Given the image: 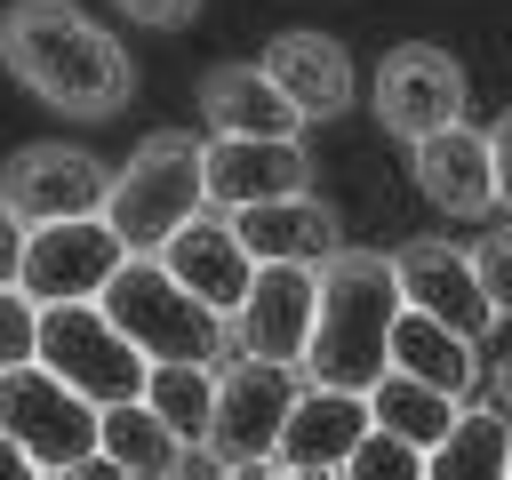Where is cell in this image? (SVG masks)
<instances>
[{
    "label": "cell",
    "mask_w": 512,
    "mask_h": 480,
    "mask_svg": "<svg viewBox=\"0 0 512 480\" xmlns=\"http://www.w3.org/2000/svg\"><path fill=\"white\" fill-rule=\"evenodd\" d=\"M344 480H424V448H408V440H392V432H368V440L352 448Z\"/></svg>",
    "instance_id": "484cf974"
},
{
    "label": "cell",
    "mask_w": 512,
    "mask_h": 480,
    "mask_svg": "<svg viewBox=\"0 0 512 480\" xmlns=\"http://www.w3.org/2000/svg\"><path fill=\"white\" fill-rule=\"evenodd\" d=\"M200 120L216 136H264V144H296L304 136V112L264 80V64H216L200 80Z\"/></svg>",
    "instance_id": "e0dca14e"
},
{
    "label": "cell",
    "mask_w": 512,
    "mask_h": 480,
    "mask_svg": "<svg viewBox=\"0 0 512 480\" xmlns=\"http://www.w3.org/2000/svg\"><path fill=\"white\" fill-rule=\"evenodd\" d=\"M472 272H480V288H488L496 320H512V224H496V232L472 248Z\"/></svg>",
    "instance_id": "4316f807"
},
{
    "label": "cell",
    "mask_w": 512,
    "mask_h": 480,
    "mask_svg": "<svg viewBox=\"0 0 512 480\" xmlns=\"http://www.w3.org/2000/svg\"><path fill=\"white\" fill-rule=\"evenodd\" d=\"M0 480H56V472H40V464H32V456H24V448L0 432Z\"/></svg>",
    "instance_id": "4dcf8cb0"
},
{
    "label": "cell",
    "mask_w": 512,
    "mask_h": 480,
    "mask_svg": "<svg viewBox=\"0 0 512 480\" xmlns=\"http://www.w3.org/2000/svg\"><path fill=\"white\" fill-rule=\"evenodd\" d=\"M96 456H112L128 480H176L192 448H184L144 400H128V408H104V440H96Z\"/></svg>",
    "instance_id": "603a6c76"
},
{
    "label": "cell",
    "mask_w": 512,
    "mask_h": 480,
    "mask_svg": "<svg viewBox=\"0 0 512 480\" xmlns=\"http://www.w3.org/2000/svg\"><path fill=\"white\" fill-rule=\"evenodd\" d=\"M224 480H288V472H280V464H232Z\"/></svg>",
    "instance_id": "836d02e7"
},
{
    "label": "cell",
    "mask_w": 512,
    "mask_h": 480,
    "mask_svg": "<svg viewBox=\"0 0 512 480\" xmlns=\"http://www.w3.org/2000/svg\"><path fill=\"white\" fill-rule=\"evenodd\" d=\"M56 480H128L112 456H88V464H72V472H56Z\"/></svg>",
    "instance_id": "1f68e13d"
},
{
    "label": "cell",
    "mask_w": 512,
    "mask_h": 480,
    "mask_svg": "<svg viewBox=\"0 0 512 480\" xmlns=\"http://www.w3.org/2000/svg\"><path fill=\"white\" fill-rule=\"evenodd\" d=\"M232 232H240V248H248L256 264H312V272H320L328 256H344V224H336V208H328L320 192L240 208Z\"/></svg>",
    "instance_id": "2e32d148"
},
{
    "label": "cell",
    "mask_w": 512,
    "mask_h": 480,
    "mask_svg": "<svg viewBox=\"0 0 512 480\" xmlns=\"http://www.w3.org/2000/svg\"><path fill=\"white\" fill-rule=\"evenodd\" d=\"M312 192V152L304 144H264V136H216L208 144V200L216 208H264V200H304Z\"/></svg>",
    "instance_id": "4fadbf2b"
},
{
    "label": "cell",
    "mask_w": 512,
    "mask_h": 480,
    "mask_svg": "<svg viewBox=\"0 0 512 480\" xmlns=\"http://www.w3.org/2000/svg\"><path fill=\"white\" fill-rule=\"evenodd\" d=\"M200 208H208V144H192L184 128L144 136L104 192V224L120 232L128 256H160Z\"/></svg>",
    "instance_id": "3957f363"
},
{
    "label": "cell",
    "mask_w": 512,
    "mask_h": 480,
    "mask_svg": "<svg viewBox=\"0 0 512 480\" xmlns=\"http://www.w3.org/2000/svg\"><path fill=\"white\" fill-rule=\"evenodd\" d=\"M400 280L392 256L344 248L320 264V320H312V352H304V384L320 392H376L392 368V328H400Z\"/></svg>",
    "instance_id": "7a4b0ae2"
},
{
    "label": "cell",
    "mask_w": 512,
    "mask_h": 480,
    "mask_svg": "<svg viewBox=\"0 0 512 480\" xmlns=\"http://www.w3.org/2000/svg\"><path fill=\"white\" fill-rule=\"evenodd\" d=\"M488 392H496V408H504V416H512V352H504V360H496V368H488Z\"/></svg>",
    "instance_id": "d6a6232c"
},
{
    "label": "cell",
    "mask_w": 512,
    "mask_h": 480,
    "mask_svg": "<svg viewBox=\"0 0 512 480\" xmlns=\"http://www.w3.org/2000/svg\"><path fill=\"white\" fill-rule=\"evenodd\" d=\"M264 80L304 112V120H336L352 104V56L328 32H280L264 48Z\"/></svg>",
    "instance_id": "d6986e66"
},
{
    "label": "cell",
    "mask_w": 512,
    "mask_h": 480,
    "mask_svg": "<svg viewBox=\"0 0 512 480\" xmlns=\"http://www.w3.org/2000/svg\"><path fill=\"white\" fill-rule=\"evenodd\" d=\"M40 360V304L24 288H0V376Z\"/></svg>",
    "instance_id": "d4e9b609"
},
{
    "label": "cell",
    "mask_w": 512,
    "mask_h": 480,
    "mask_svg": "<svg viewBox=\"0 0 512 480\" xmlns=\"http://www.w3.org/2000/svg\"><path fill=\"white\" fill-rule=\"evenodd\" d=\"M504 480H512V472H504Z\"/></svg>",
    "instance_id": "d590c367"
},
{
    "label": "cell",
    "mask_w": 512,
    "mask_h": 480,
    "mask_svg": "<svg viewBox=\"0 0 512 480\" xmlns=\"http://www.w3.org/2000/svg\"><path fill=\"white\" fill-rule=\"evenodd\" d=\"M288 480H344V472H288Z\"/></svg>",
    "instance_id": "e575fe53"
},
{
    "label": "cell",
    "mask_w": 512,
    "mask_h": 480,
    "mask_svg": "<svg viewBox=\"0 0 512 480\" xmlns=\"http://www.w3.org/2000/svg\"><path fill=\"white\" fill-rule=\"evenodd\" d=\"M0 432L40 464V472H72V464H88L96 456V440H104V408L96 400H80L56 368H8L0 376Z\"/></svg>",
    "instance_id": "8992f818"
},
{
    "label": "cell",
    "mask_w": 512,
    "mask_h": 480,
    "mask_svg": "<svg viewBox=\"0 0 512 480\" xmlns=\"http://www.w3.org/2000/svg\"><path fill=\"white\" fill-rule=\"evenodd\" d=\"M40 368H56L96 408H128L152 384V360L104 320V304H40Z\"/></svg>",
    "instance_id": "5b68a950"
},
{
    "label": "cell",
    "mask_w": 512,
    "mask_h": 480,
    "mask_svg": "<svg viewBox=\"0 0 512 480\" xmlns=\"http://www.w3.org/2000/svg\"><path fill=\"white\" fill-rule=\"evenodd\" d=\"M408 152H416V184H424V200L440 216H488L496 208V160H488V136L480 128L456 120V128L408 144Z\"/></svg>",
    "instance_id": "ac0fdd59"
},
{
    "label": "cell",
    "mask_w": 512,
    "mask_h": 480,
    "mask_svg": "<svg viewBox=\"0 0 512 480\" xmlns=\"http://www.w3.org/2000/svg\"><path fill=\"white\" fill-rule=\"evenodd\" d=\"M104 320L152 360V368H168V360H192V368H216L240 336H232V320H216L160 256H128L120 264V280L104 288Z\"/></svg>",
    "instance_id": "277c9868"
},
{
    "label": "cell",
    "mask_w": 512,
    "mask_h": 480,
    "mask_svg": "<svg viewBox=\"0 0 512 480\" xmlns=\"http://www.w3.org/2000/svg\"><path fill=\"white\" fill-rule=\"evenodd\" d=\"M0 64L72 120H112L136 96L128 48L72 0H8L0 8Z\"/></svg>",
    "instance_id": "6da1fadb"
},
{
    "label": "cell",
    "mask_w": 512,
    "mask_h": 480,
    "mask_svg": "<svg viewBox=\"0 0 512 480\" xmlns=\"http://www.w3.org/2000/svg\"><path fill=\"white\" fill-rule=\"evenodd\" d=\"M376 120L400 136V144H424L440 128L464 120V64L432 40H408L376 64Z\"/></svg>",
    "instance_id": "9c48e42d"
},
{
    "label": "cell",
    "mask_w": 512,
    "mask_h": 480,
    "mask_svg": "<svg viewBox=\"0 0 512 480\" xmlns=\"http://www.w3.org/2000/svg\"><path fill=\"white\" fill-rule=\"evenodd\" d=\"M392 368L416 376V384H432V392H448V400H464L472 376H480L472 336H456V328H440V320H424V312H400V328H392Z\"/></svg>",
    "instance_id": "ffe728a7"
},
{
    "label": "cell",
    "mask_w": 512,
    "mask_h": 480,
    "mask_svg": "<svg viewBox=\"0 0 512 480\" xmlns=\"http://www.w3.org/2000/svg\"><path fill=\"white\" fill-rule=\"evenodd\" d=\"M296 400H304L296 368H280V360H232V368L216 376L208 448H216L224 464H272V456H280V432H288V416H296Z\"/></svg>",
    "instance_id": "ba28073f"
},
{
    "label": "cell",
    "mask_w": 512,
    "mask_h": 480,
    "mask_svg": "<svg viewBox=\"0 0 512 480\" xmlns=\"http://www.w3.org/2000/svg\"><path fill=\"white\" fill-rule=\"evenodd\" d=\"M104 160L80 152V144H24L0 176V200L24 216V224H72V216H104Z\"/></svg>",
    "instance_id": "30bf717a"
},
{
    "label": "cell",
    "mask_w": 512,
    "mask_h": 480,
    "mask_svg": "<svg viewBox=\"0 0 512 480\" xmlns=\"http://www.w3.org/2000/svg\"><path fill=\"white\" fill-rule=\"evenodd\" d=\"M392 280H400V304L408 312H424V320H440V328H456L472 344L496 328V304H488L472 256L448 248V240H400L392 248Z\"/></svg>",
    "instance_id": "8fae6325"
},
{
    "label": "cell",
    "mask_w": 512,
    "mask_h": 480,
    "mask_svg": "<svg viewBox=\"0 0 512 480\" xmlns=\"http://www.w3.org/2000/svg\"><path fill=\"white\" fill-rule=\"evenodd\" d=\"M160 264L216 312V320H240V304H248V288H256V256L240 248V232H232V216H192L168 248H160Z\"/></svg>",
    "instance_id": "5bb4252c"
},
{
    "label": "cell",
    "mask_w": 512,
    "mask_h": 480,
    "mask_svg": "<svg viewBox=\"0 0 512 480\" xmlns=\"http://www.w3.org/2000/svg\"><path fill=\"white\" fill-rule=\"evenodd\" d=\"M112 8H120V16H136V24H160V32L200 16V0H112Z\"/></svg>",
    "instance_id": "f1b7e54d"
},
{
    "label": "cell",
    "mask_w": 512,
    "mask_h": 480,
    "mask_svg": "<svg viewBox=\"0 0 512 480\" xmlns=\"http://www.w3.org/2000/svg\"><path fill=\"white\" fill-rule=\"evenodd\" d=\"M24 240H32V224L0 200V288H16V280H24Z\"/></svg>",
    "instance_id": "83f0119b"
},
{
    "label": "cell",
    "mask_w": 512,
    "mask_h": 480,
    "mask_svg": "<svg viewBox=\"0 0 512 480\" xmlns=\"http://www.w3.org/2000/svg\"><path fill=\"white\" fill-rule=\"evenodd\" d=\"M312 320H320V272H312V264H256V288H248L232 336H240L248 360L304 368V352H312Z\"/></svg>",
    "instance_id": "7c38bea8"
},
{
    "label": "cell",
    "mask_w": 512,
    "mask_h": 480,
    "mask_svg": "<svg viewBox=\"0 0 512 480\" xmlns=\"http://www.w3.org/2000/svg\"><path fill=\"white\" fill-rule=\"evenodd\" d=\"M488 160H496V208H512V104L488 128Z\"/></svg>",
    "instance_id": "f546056e"
},
{
    "label": "cell",
    "mask_w": 512,
    "mask_h": 480,
    "mask_svg": "<svg viewBox=\"0 0 512 480\" xmlns=\"http://www.w3.org/2000/svg\"><path fill=\"white\" fill-rule=\"evenodd\" d=\"M144 408L184 440V448H208V424H216V368H192V360H168L152 368L144 384Z\"/></svg>",
    "instance_id": "cb8c5ba5"
},
{
    "label": "cell",
    "mask_w": 512,
    "mask_h": 480,
    "mask_svg": "<svg viewBox=\"0 0 512 480\" xmlns=\"http://www.w3.org/2000/svg\"><path fill=\"white\" fill-rule=\"evenodd\" d=\"M368 432H376L368 392H320V384H304V400H296L272 464H280V472H344Z\"/></svg>",
    "instance_id": "9a60e30c"
},
{
    "label": "cell",
    "mask_w": 512,
    "mask_h": 480,
    "mask_svg": "<svg viewBox=\"0 0 512 480\" xmlns=\"http://www.w3.org/2000/svg\"><path fill=\"white\" fill-rule=\"evenodd\" d=\"M512 472V416L488 400V408H464L456 432L424 456V480H504Z\"/></svg>",
    "instance_id": "7402d4cb"
},
{
    "label": "cell",
    "mask_w": 512,
    "mask_h": 480,
    "mask_svg": "<svg viewBox=\"0 0 512 480\" xmlns=\"http://www.w3.org/2000/svg\"><path fill=\"white\" fill-rule=\"evenodd\" d=\"M368 416H376V432H392V440H408V448H424V456H432V448L456 432L464 400H448V392H432V384H416V376L384 368V384L368 392Z\"/></svg>",
    "instance_id": "44dd1931"
},
{
    "label": "cell",
    "mask_w": 512,
    "mask_h": 480,
    "mask_svg": "<svg viewBox=\"0 0 512 480\" xmlns=\"http://www.w3.org/2000/svg\"><path fill=\"white\" fill-rule=\"evenodd\" d=\"M128 248L104 216H72V224H32L24 240V296L32 304H104V288L120 280Z\"/></svg>",
    "instance_id": "52a82bcc"
}]
</instances>
